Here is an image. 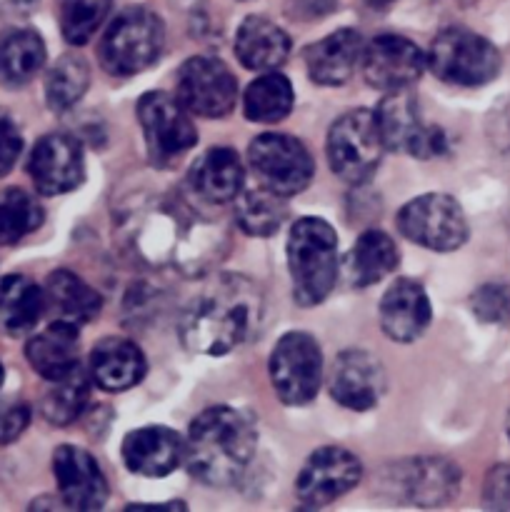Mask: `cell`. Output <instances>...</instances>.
<instances>
[{"label": "cell", "instance_id": "obj_39", "mask_svg": "<svg viewBox=\"0 0 510 512\" xmlns=\"http://www.w3.org/2000/svg\"><path fill=\"white\" fill-rule=\"evenodd\" d=\"M30 423V410L25 405H13V408L5 410L0 415V445L13 443L15 438H20L25 428Z\"/></svg>", "mask_w": 510, "mask_h": 512}, {"label": "cell", "instance_id": "obj_28", "mask_svg": "<svg viewBox=\"0 0 510 512\" xmlns=\"http://www.w3.org/2000/svg\"><path fill=\"white\" fill-rule=\"evenodd\" d=\"M45 65V43L35 30H8L0 38V85L20 88Z\"/></svg>", "mask_w": 510, "mask_h": 512}, {"label": "cell", "instance_id": "obj_29", "mask_svg": "<svg viewBox=\"0 0 510 512\" xmlns=\"http://www.w3.org/2000/svg\"><path fill=\"white\" fill-rule=\"evenodd\" d=\"M400 255L393 238L383 230H365L348 255V275L355 288L380 283L398 265Z\"/></svg>", "mask_w": 510, "mask_h": 512}, {"label": "cell", "instance_id": "obj_8", "mask_svg": "<svg viewBox=\"0 0 510 512\" xmlns=\"http://www.w3.org/2000/svg\"><path fill=\"white\" fill-rule=\"evenodd\" d=\"M398 230L415 245L450 253L468 240V220L458 200L450 195L430 193L410 200L398 213Z\"/></svg>", "mask_w": 510, "mask_h": 512}, {"label": "cell", "instance_id": "obj_41", "mask_svg": "<svg viewBox=\"0 0 510 512\" xmlns=\"http://www.w3.org/2000/svg\"><path fill=\"white\" fill-rule=\"evenodd\" d=\"M3 378H5V373H3V365H0V385H3Z\"/></svg>", "mask_w": 510, "mask_h": 512}, {"label": "cell", "instance_id": "obj_20", "mask_svg": "<svg viewBox=\"0 0 510 512\" xmlns=\"http://www.w3.org/2000/svg\"><path fill=\"white\" fill-rule=\"evenodd\" d=\"M430 323V300L423 285L403 278L385 290L380 300V328L395 343H413Z\"/></svg>", "mask_w": 510, "mask_h": 512}, {"label": "cell", "instance_id": "obj_23", "mask_svg": "<svg viewBox=\"0 0 510 512\" xmlns=\"http://www.w3.org/2000/svg\"><path fill=\"white\" fill-rule=\"evenodd\" d=\"M245 170L233 148H210L190 170V188L203 203H228L243 193Z\"/></svg>", "mask_w": 510, "mask_h": 512}, {"label": "cell", "instance_id": "obj_6", "mask_svg": "<svg viewBox=\"0 0 510 512\" xmlns=\"http://www.w3.org/2000/svg\"><path fill=\"white\" fill-rule=\"evenodd\" d=\"M428 68L450 85L478 88L500 73V53L483 35L465 28L443 30L428 50Z\"/></svg>", "mask_w": 510, "mask_h": 512}, {"label": "cell", "instance_id": "obj_34", "mask_svg": "<svg viewBox=\"0 0 510 512\" xmlns=\"http://www.w3.org/2000/svg\"><path fill=\"white\" fill-rule=\"evenodd\" d=\"M90 83V70L80 55H63L48 70L45 78V100L55 113L68 110L85 95Z\"/></svg>", "mask_w": 510, "mask_h": 512}, {"label": "cell", "instance_id": "obj_14", "mask_svg": "<svg viewBox=\"0 0 510 512\" xmlns=\"http://www.w3.org/2000/svg\"><path fill=\"white\" fill-rule=\"evenodd\" d=\"M360 460L343 448H320L305 460L298 480H295V495L305 508H323L343 498L348 490L360 483Z\"/></svg>", "mask_w": 510, "mask_h": 512}, {"label": "cell", "instance_id": "obj_30", "mask_svg": "<svg viewBox=\"0 0 510 512\" xmlns=\"http://www.w3.org/2000/svg\"><path fill=\"white\" fill-rule=\"evenodd\" d=\"M293 100L295 95L290 80L283 73H278V70H270V73H263L258 80H253L248 90H245V118L263 125L280 123L293 110Z\"/></svg>", "mask_w": 510, "mask_h": 512}, {"label": "cell", "instance_id": "obj_10", "mask_svg": "<svg viewBox=\"0 0 510 512\" xmlns=\"http://www.w3.org/2000/svg\"><path fill=\"white\" fill-rule=\"evenodd\" d=\"M270 380L275 395L288 405H303L318 395L323 380V355L313 335H283L270 355Z\"/></svg>", "mask_w": 510, "mask_h": 512}, {"label": "cell", "instance_id": "obj_37", "mask_svg": "<svg viewBox=\"0 0 510 512\" xmlns=\"http://www.w3.org/2000/svg\"><path fill=\"white\" fill-rule=\"evenodd\" d=\"M510 308V295L505 293V288H480L475 295V315H480L483 320H503L508 315Z\"/></svg>", "mask_w": 510, "mask_h": 512}, {"label": "cell", "instance_id": "obj_9", "mask_svg": "<svg viewBox=\"0 0 510 512\" xmlns=\"http://www.w3.org/2000/svg\"><path fill=\"white\" fill-rule=\"evenodd\" d=\"M248 160L258 183L283 198L303 193L313 180V158L293 135H258L250 143Z\"/></svg>", "mask_w": 510, "mask_h": 512}, {"label": "cell", "instance_id": "obj_11", "mask_svg": "<svg viewBox=\"0 0 510 512\" xmlns=\"http://www.w3.org/2000/svg\"><path fill=\"white\" fill-rule=\"evenodd\" d=\"M138 120L150 158L158 165L183 158L198 143L190 113L178 98L168 93H158V90L145 93L138 100Z\"/></svg>", "mask_w": 510, "mask_h": 512}, {"label": "cell", "instance_id": "obj_24", "mask_svg": "<svg viewBox=\"0 0 510 512\" xmlns=\"http://www.w3.org/2000/svg\"><path fill=\"white\" fill-rule=\"evenodd\" d=\"M78 328L70 323H53L30 338L28 348H25V358H28L30 368L45 380H60L68 373L78 368Z\"/></svg>", "mask_w": 510, "mask_h": 512}, {"label": "cell", "instance_id": "obj_33", "mask_svg": "<svg viewBox=\"0 0 510 512\" xmlns=\"http://www.w3.org/2000/svg\"><path fill=\"white\" fill-rule=\"evenodd\" d=\"M90 400V380L80 368L68 373L65 378L53 380V388L43 395V410L45 420L53 425H70L73 420L80 418Z\"/></svg>", "mask_w": 510, "mask_h": 512}, {"label": "cell", "instance_id": "obj_38", "mask_svg": "<svg viewBox=\"0 0 510 512\" xmlns=\"http://www.w3.org/2000/svg\"><path fill=\"white\" fill-rule=\"evenodd\" d=\"M485 505L495 510H510V465H498L485 480Z\"/></svg>", "mask_w": 510, "mask_h": 512}, {"label": "cell", "instance_id": "obj_36", "mask_svg": "<svg viewBox=\"0 0 510 512\" xmlns=\"http://www.w3.org/2000/svg\"><path fill=\"white\" fill-rule=\"evenodd\" d=\"M20 150H23V138H20L18 125L10 115L0 113V178L13 168Z\"/></svg>", "mask_w": 510, "mask_h": 512}, {"label": "cell", "instance_id": "obj_12", "mask_svg": "<svg viewBox=\"0 0 510 512\" xmlns=\"http://www.w3.org/2000/svg\"><path fill=\"white\" fill-rule=\"evenodd\" d=\"M373 115L388 150H400L413 158H433L445 150L443 130L423 123L418 103L408 90L385 95Z\"/></svg>", "mask_w": 510, "mask_h": 512}, {"label": "cell", "instance_id": "obj_16", "mask_svg": "<svg viewBox=\"0 0 510 512\" xmlns=\"http://www.w3.org/2000/svg\"><path fill=\"white\" fill-rule=\"evenodd\" d=\"M33 185L43 195L70 193L85 178L83 148L73 135L50 133L35 143L28 160Z\"/></svg>", "mask_w": 510, "mask_h": 512}, {"label": "cell", "instance_id": "obj_32", "mask_svg": "<svg viewBox=\"0 0 510 512\" xmlns=\"http://www.w3.org/2000/svg\"><path fill=\"white\" fill-rule=\"evenodd\" d=\"M43 225L38 198L23 188L0 190V245H13Z\"/></svg>", "mask_w": 510, "mask_h": 512}, {"label": "cell", "instance_id": "obj_1", "mask_svg": "<svg viewBox=\"0 0 510 512\" xmlns=\"http://www.w3.org/2000/svg\"><path fill=\"white\" fill-rule=\"evenodd\" d=\"M123 233L135 258L153 268L195 275L220 258L223 225L173 195L145 198L125 208Z\"/></svg>", "mask_w": 510, "mask_h": 512}, {"label": "cell", "instance_id": "obj_35", "mask_svg": "<svg viewBox=\"0 0 510 512\" xmlns=\"http://www.w3.org/2000/svg\"><path fill=\"white\" fill-rule=\"evenodd\" d=\"M110 0H58V20L70 45H85L103 25Z\"/></svg>", "mask_w": 510, "mask_h": 512}, {"label": "cell", "instance_id": "obj_26", "mask_svg": "<svg viewBox=\"0 0 510 512\" xmlns=\"http://www.w3.org/2000/svg\"><path fill=\"white\" fill-rule=\"evenodd\" d=\"M43 293L45 310L50 313V318L58 320V323H70L75 328L90 323L100 313V308H103L100 295L83 278L70 273V270H55L45 280Z\"/></svg>", "mask_w": 510, "mask_h": 512}, {"label": "cell", "instance_id": "obj_15", "mask_svg": "<svg viewBox=\"0 0 510 512\" xmlns=\"http://www.w3.org/2000/svg\"><path fill=\"white\" fill-rule=\"evenodd\" d=\"M425 65H428V58L413 40L390 33L370 40L360 60L368 85L383 93L408 90L423 75Z\"/></svg>", "mask_w": 510, "mask_h": 512}, {"label": "cell", "instance_id": "obj_18", "mask_svg": "<svg viewBox=\"0 0 510 512\" xmlns=\"http://www.w3.org/2000/svg\"><path fill=\"white\" fill-rule=\"evenodd\" d=\"M330 395L348 410H370L385 390L383 365L365 350H345L335 358L328 378Z\"/></svg>", "mask_w": 510, "mask_h": 512}, {"label": "cell", "instance_id": "obj_19", "mask_svg": "<svg viewBox=\"0 0 510 512\" xmlns=\"http://www.w3.org/2000/svg\"><path fill=\"white\" fill-rule=\"evenodd\" d=\"M185 460V443L163 425H148L125 435L123 463L143 478H165Z\"/></svg>", "mask_w": 510, "mask_h": 512}, {"label": "cell", "instance_id": "obj_13", "mask_svg": "<svg viewBox=\"0 0 510 512\" xmlns=\"http://www.w3.org/2000/svg\"><path fill=\"white\" fill-rule=\"evenodd\" d=\"M178 100L190 115L225 118L238 103V80L223 60L198 55L178 70Z\"/></svg>", "mask_w": 510, "mask_h": 512}, {"label": "cell", "instance_id": "obj_25", "mask_svg": "<svg viewBox=\"0 0 510 512\" xmlns=\"http://www.w3.org/2000/svg\"><path fill=\"white\" fill-rule=\"evenodd\" d=\"M235 55L248 70L270 73L278 70L290 55V38L268 18H245L235 35Z\"/></svg>", "mask_w": 510, "mask_h": 512}, {"label": "cell", "instance_id": "obj_27", "mask_svg": "<svg viewBox=\"0 0 510 512\" xmlns=\"http://www.w3.org/2000/svg\"><path fill=\"white\" fill-rule=\"evenodd\" d=\"M45 310V293L25 275L0 280V333L10 338L30 333Z\"/></svg>", "mask_w": 510, "mask_h": 512}, {"label": "cell", "instance_id": "obj_21", "mask_svg": "<svg viewBox=\"0 0 510 512\" xmlns=\"http://www.w3.org/2000/svg\"><path fill=\"white\" fill-rule=\"evenodd\" d=\"M363 38L355 30L343 28L330 33L305 50V68L313 83L343 85L363 60Z\"/></svg>", "mask_w": 510, "mask_h": 512}, {"label": "cell", "instance_id": "obj_5", "mask_svg": "<svg viewBox=\"0 0 510 512\" xmlns=\"http://www.w3.org/2000/svg\"><path fill=\"white\" fill-rule=\"evenodd\" d=\"M163 20L148 8H125L105 30L98 58L105 73L128 78L143 73L163 53Z\"/></svg>", "mask_w": 510, "mask_h": 512}, {"label": "cell", "instance_id": "obj_17", "mask_svg": "<svg viewBox=\"0 0 510 512\" xmlns=\"http://www.w3.org/2000/svg\"><path fill=\"white\" fill-rule=\"evenodd\" d=\"M53 473L60 498L73 510H98L108 500V483L88 450L60 445L53 455Z\"/></svg>", "mask_w": 510, "mask_h": 512}, {"label": "cell", "instance_id": "obj_4", "mask_svg": "<svg viewBox=\"0 0 510 512\" xmlns=\"http://www.w3.org/2000/svg\"><path fill=\"white\" fill-rule=\"evenodd\" d=\"M288 268L300 305H318L328 298L338 280V238L325 220L303 218L293 225Z\"/></svg>", "mask_w": 510, "mask_h": 512}, {"label": "cell", "instance_id": "obj_22", "mask_svg": "<svg viewBox=\"0 0 510 512\" xmlns=\"http://www.w3.org/2000/svg\"><path fill=\"white\" fill-rule=\"evenodd\" d=\"M143 353L135 343L125 338H105L90 353V378L98 388L108 393H125L143 380Z\"/></svg>", "mask_w": 510, "mask_h": 512}, {"label": "cell", "instance_id": "obj_7", "mask_svg": "<svg viewBox=\"0 0 510 512\" xmlns=\"http://www.w3.org/2000/svg\"><path fill=\"white\" fill-rule=\"evenodd\" d=\"M375 115L370 110H350L340 115L328 133V163L345 183H365L385 153Z\"/></svg>", "mask_w": 510, "mask_h": 512}, {"label": "cell", "instance_id": "obj_2", "mask_svg": "<svg viewBox=\"0 0 510 512\" xmlns=\"http://www.w3.org/2000/svg\"><path fill=\"white\" fill-rule=\"evenodd\" d=\"M263 318V295L243 275H220L188 303L180 338L190 353L225 355L243 345Z\"/></svg>", "mask_w": 510, "mask_h": 512}, {"label": "cell", "instance_id": "obj_31", "mask_svg": "<svg viewBox=\"0 0 510 512\" xmlns=\"http://www.w3.org/2000/svg\"><path fill=\"white\" fill-rule=\"evenodd\" d=\"M283 200V195L273 193L263 185L243 190L235 198V220H238L240 230L245 235H255V238H268V235L278 233L288 215Z\"/></svg>", "mask_w": 510, "mask_h": 512}, {"label": "cell", "instance_id": "obj_40", "mask_svg": "<svg viewBox=\"0 0 510 512\" xmlns=\"http://www.w3.org/2000/svg\"><path fill=\"white\" fill-rule=\"evenodd\" d=\"M365 3H370V5H375V8H380V5H388V3H393V0H365Z\"/></svg>", "mask_w": 510, "mask_h": 512}, {"label": "cell", "instance_id": "obj_3", "mask_svg": "<svg viewBox=\"0 0 510 512\" xmlns=\"http://www.w3.org/2000/svg\"><path fill=\"white\" fill-rule=\"evenodd\" d=\"M255 428L240 410L213 405L190 423L185 465L210 488H228L245 475L255 455Z\"/></svg>", "mask_w": 510, "mask_h": 512}]
</instances>
